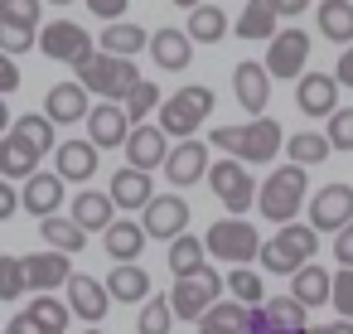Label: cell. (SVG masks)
<instances>
[{"label": "cell", "mask_w": 353, "mask_h": 334, "mask_svg": "<svg viewBox=\"0 0 353 334\" xmlns=\"http://www.w3.org/2000/svg\"><path fill=\"white\" fill-rule=\"evenodd\" d=\"M208 141H213L223 155H237V160H247V165H271L276 150H281L290 136L276 126V117H252V121H242V126H218Z\"/></svg>", "instance_id": "1"}, {"label": "cell", "mask_w": 353, "mask_h": 334, "mask_svg": "<svg viewBox=\"0 0 353 334\" xmlns=\"http://www.w3.org/2000/svg\"><path fill=\"white\" fill-rule=\"evenodd\" d=\"M319 252V228L314 223H281V233L261 247V266L271 276H295L300 266H310Z\"/></svg>", "instance_id": "2"}, {"label": "cell", "mask_w": 353, "mask_h": 334, "mask_svg": "<svg viewBox=\"0 0 353 334\" xmlns=\"http://www.w3.org/2000/svg\"><path fill=\"white\" fill-rule=\"evenodd\" d=\"M305 165H281V170H271L266 179H261V194H256V208H261V218H271V223H295V213H300V204H305Z\"/></svg>", "instance_id": "3"}, {"label": "cell", "mask_w": 353, "mask_h": 334, "mask_svg": "<svg viewBox=\"0 0 353 334\" xmlns=\"http://www.w3.org/2000/svg\"><path fill=\"white\" fill-rule=\"evenodd\" d=\"M78 78H83V83L92 88V97H102V102H126L131 88L141 83L136 59H121V54H107V49H97V54L78 68Z\"/></svg>", "instance_id": "4"}, {"label": "cell", "mask_w": 353, "mask_h": 334, "mask_svg": "<svg viewBox=\"0 0 353 334\" xmlns=\"http://www.w3.org/2000/svg\"><path fill=\"white\" fill-rule=\"evenodd\" d=\"M203 242H208V257H218V262H228V266H247V262H261V233H256V223H247V218H218L208 233H203Z\"/></svg>", "instance_id": "5"}, {"label": "cell", "mask_w": 353, "mask_h": 334, "mask_svg": "<svg viewBox=\"0 0 353 334\" xmlns=\"http://www.w3.org/2000/svg\"><path fill=\"white\" fill-rule=\"evenodd\" d=\"M223 291H228V276H218L213 266H199V271H189V276H174L170 300H174V315H179V320L199 324V320L223 300Z\"/></svg>", "instance_id": "6"}, {"label": "cell", "mask_w": 353, "mask_h": 334, "mask_svg": "<svg viewBox=\"0 0 353 334\" xmlns=\"http://www.w3.org/2000/svg\"><path fill=\"white\" fill-rule=\"evenodd\" d=\"M213 88H203V83H189V88H179L174 97H165V107H160V126L170 131V136H179V141H189L208 117H213Z\"/></svg>", "instance_id": "7"}, {"label": "cell", "mask_w": 353, "mask_h": 334, "mask_svg": "<svg viewBox=\"0 0 353 334\" xmlns=\"http://www.w3.org/2000/svg\"><path fill=\"white\" fill-rule=\"evenodd\" d=\"M208 184H213V194H218V204L228 213H247L256 204V194H261L256 175H247V160H237V155H223L208 170Z\"/></svg>", "instance_id": "8"}, {"label": "cell", "mask_w": 353, "mask_h": 334, "mask_svg": "<svg viewBox=\"0 0 353 334\" xmlns=\"http://www.w3.org/2000/svg\"><path fill=\"white\" fill-rule=\"evenodd\" d=\"M39 54L54 59V63L83 68V63L97 54V44H92V35H88L78 20H49V25L39 30Z\"/></svg>", "instance_id": "9"}, {"label": "cell", "mask_w": 353, "mask_h": 334, "mask_svg": "<svg viewBox=\"0 0 353 334\" xmlns=\"http://www.w3.org/2000/svg\"><path fill=\"white\" fill-rule=\"evenodd\" d=\"M266 44H271V54H266L271 78L300 83V78H305V63H310V35H305V30H281V35L266 39Z\"/></svg>", "instance_id": "10"}, {"label": "cell", "mask_w": 353, "mask_h": 334, "mask_svg": "<svg viewBox=\"0 0 353 334\" xmlns=\"http://www.w3.org/2000/svg\"><path fill=\"white\" fill-rule=\"evenodd\" d=\"M141 223L155 242H174L179 233H189V204L179 194H155L145 208H141Z\"/></svg>", "instance_id": "11"}, {"label": "cell", "mask_w": 353, "mask_h": 334, "mask_svg": "<svg viewBox=\"0 0 353 334\" xmlns=\"http://www.w3.org/2000/svg\"><path fill=\"white\" fill-rule=\"evenodd\" d=\"M339 88H343V83H339L334 73H305V78L295 83V107H300L310 121H319V117L329 121V117L339 112Z\"/></svg>", "instance_id": "12"}, {"label": "cell", "mask_w": 353, "mask_h": 334, "mask_svg": "<svg viewBox=\"0 0 353 334\" xmlns=\"http://www.w3.org/2000/svg\"><path fill=\"white\" fill-rule=\"evenodd\" d=\"M208 170H213V160H208V146H203L199 136L179 141V146L170 150V160H165V179H170L174 189H189V184L208 179Z\"/></svg>", "instance_id": "13"}, {"label": "cell", "mask_w": 353, "mask_h": 334, "mask_svg": "<svg viewBox=\"0 0 353 334\" xmlns=\"http://www.w3.org/2000/svg\"><path fill=\"white\" fill-rule=\"evenodd\" d=\"M310 223L319 233H339L353 223V184H324L310 199Z\"/></svg>", "instance_id": "14"}, {"label": "cell", "mask_w": 353, "mask_h": 334, "mask_svg": "<svg viewBox=\"0 0 353 334\" xmlns=\"http://www.w3.org/2000/svg\"><path fill=\"white\" fill-rule=\"evenodd\" d=\"M92 88L83 83V78H73V83H54L49 88V97H44V112L59 121V126H78V121H88L92 117Z\"/></svg>", "instance_id": "15"}, {"label": "cell", "mask_w": 353, "mask_h": 334, "mask_svg": "<svg viewBox=\"0 0 353 334\" xmlns=\"http://www.w3.org/2000/svg\"><path fill=\"white\" fill-rule=\"evenodd\" d=\"M232 97L252 112V117H266V102H271V68L247 59L232 68Z\"/></svg>", "instance_id": "16"}, {"label": "cell", "mask_w": 353, "mask_h": 334, "mask_svg": "<svg viewBox=\"0 0 353 334\" xmlns=\"http://www.w3.org/2000/svg\"><path fill=\"white\" fill-rule=\"evenodd\" d=\"M131 112H126V102H97L92 107V117H88V136L102 146V150H117V146H126L131 141Z\"/></svg>", "instance_id": "17"}, {"label": "cell", "mask_w": 353, "mask_h": 334, "mask_svg": "<svg viewBox=\"0 0 353 334\" xmlns=\"http://www.w3.org/2000/svg\"><path fill=\"white\" fill-rule=\"evenodd\" d=\"M97 155H102V146L88 136H73V141H59V150H54V170L68 179V184H88L92 175H97Z\"/></svg>", "instance_id": "18"}, {"label": "cell", "mask_w": 353, "mask_h": 334, "mask_svg": "<svg viewBox=\"0 0 353 334\" xmlns=\"http://www.w3.org/2000/svg\"><path fill=\"white\" fill-rule=\"evenodd\" d=\"M63 291H68V305H73L78 320H88V324H102V320H107V310H112V291H107V281L73 271V281H68Z\"/></svg>", "instance_id": "19"}, {"label": "cell", "mask_w": 353, "mask_h": 334, "mask_svg": "<svg viewBox=\"0 0 353 334\" xmlns=\"http://www.w3.org/2000/svg\"><path fill=\"white\" fill-rule=\"evenodd\" d=\"M170 131L165 126H131V141H126V160L136 165V170H155V165H165L170 160Z\"/></svg>", "instance_id": "20"}, {"label": "cell", "mask_w": 353, "mask_h": 334, "mask_svg": "<svg viewBox=\"0 0 353 334\" xmlns=\"http://www.w3.org/2000/svg\"><path fill=\"white\" fill-rule=\"evenodd\" d=\"M39 160H44V150H39L30 136H20V131H10L6 141H0V175H6V179H30V175H39Z\"/></svg>", "instance_id": "21"}, {"label": "cell", "mask_w": 353, "mask_h": 334, "mask_svg": "<svg viewBox=\"0 0 353 334\" xmlns=\"http://www.w3.org/2000/svg\"><path fill=\"white\" fill-rule=\"evenodd\" d=\"M25 271H30V291H59V286H68V281H73L68 252H59V247L25 257Z\"/></svg>", "instance_id": "22"}, {"label": "cell", "mask_w": 353, "mask_h": 334, "mask_svg": "<svg viewBox=\"0 0 353 334\" xmlns=\"http://www.w3.org/2000/svg\"><path fill=\"white\" fill-rule=\"evenodd\" d=\"M107 194H112V199H117V208H126V213L145 208V204L155 199V189H150V170H136V165L117 170V175H112V189H107Z\"/></svg>", "instance_id": "23"}, {"label": "cell", "mask_w": 353, "mask_h": 334, "mask_svg": "<svg viewBox=\"0 0 353 334\" xmlns=\"http://www.w3.org/2000/svg\"><path fill=\"white\" fill-rule=\"evenodd\" d=\"M150 54H155L160 68L184 73L189 59H194V39H189V30H155V35H150Z\"/></svg>", "instance_id": "24"}, {"label": "cell", "mask_w": 353, "mask_h": 334, "mask_svg": "<svg viewBox=\"0 0 353 334\" xmlns=\"http://www.w3.org/2000/svg\"><path fill=\"white\" fill-rule=\"evenodd\" d=\"M63 175L54 170V175H30L25 179V213H34V218H49V213H59V204H63Z\"/></svg>", "instance_id": "25"}, {"label": "cell", "mask_w": 353, "mask_h": 334, "mask_svg": "<svg viewBox=\"0 0 353 334\" xmlns=\"http://www.w3.org/2000/svg\"><path fill=\"white\" fill-rule=\"evenodd\" d=\"M107 291H112L117 305H141V300L150 295V276H145L136 262H112V271H107Z\"/></svg>", "instance_id": "26"}, {"label": "cell", "mask_w": 353, "mask_h": 334, "mask_svg": "<svg viewBox=\"0 0 353 334\" xmlns=\"http://www.w3.org/2000/svg\"><path fill=\"white\" fill-rule=\"evenodd\" d=\"M68 315H73V305H68V300H59V295L39 291V295H34V305L25 310V324H30V334H63V329H68Z\"/></svg>", "instance_id": "27"}, {"label": "cell", "mask_w": 353, "mask_h": 334, "mask_svg": "<svg viewBox=\"0 0 353 334\" xmlns=\"http://www.w3.org/2000/svg\"><path fill=\"white\" fill-rule=\"evenodd\" d=\"M276 20H281L276 0H247V10L232 20V35H237V39H276V35H281Z\"/></svg>", "instance_id": "28"}, {"label": "cell", "mask_w": 353, "mask_h": 334, "mask_svg": "<svg viewBox=\"0 0 353 334\" xmlns=\"http://www.w3.org/2000/svg\"><path fill=\"white\" fill-rule=\"evenodd\" d=\"M145 223H131V218H117L107 233H102V247H107V257L112 262H136L141 257V247H145Z\"/></svg>", "instance_id": "29"}, {"label": "cell", "mask_w": 353, "mask_h": 334, "mask_svg": "<svg viewBox=\"0 0 353 334\" xmlns=\"http://www.w3.org/2000/svg\"><path fill=\"white\" fill-rule=\"evenodd\" d=\"M97 49H107V54H121V59H136L141 49H150V35H145L141 25H131V20H112V25H102V35H97Z\"/></svg>", "instance_id": "30"}, {"label": "cell", "mask_w": 353, "mask_h": 334, "mask_svg": "<svg viewBox=\"0 0 353 334\" xmlns=\"http://www.w3.org/2000/svg\"><path fill=\"white\" fill-rule=\"evenodd\" d=\"M73 218L88 228V233H107L117 223V199L112 194H97V189H83L73 199Z\"/></svg>", "instance_id": "31"}, {"label": "cell", "mask_w": 353, "mask_h": 334, "mask_svg": "<svg viewBox=\"0 0 353 334\" xmlns=\"http://www.w3.org/2000/svg\"><path fill=\"white\" fill-rule=\"evenodd\" d=\"M247 320H252V305H242V300H218V305L194 324V334H247Z\"/></svg>", "instance_id": "32"}, {"label": "cell", "mask_w": 353, "mask_h": 334, "mask_svg": "<svg viewBox=\"0 0 353 334\" xmlns=\"http://www.w3.org/2000/svg\"><path fill=\"white\" fill-rule=\"evenodd\" d=\"M290 295H300L310 310H314V305H334V276L310 262V266H300V271L290 276Z\"/></svg>", "instance_id": "33"}, {"label": "cell", "mask_w": 353, "mask_h": 334, "mask_svg": "<svg viewBox=\"0 0 353 334\" xmlns=\"http://www.w3.org/2000/svg\"><path fill=\"white\" fill-rule=\"evenodd\" d=\"M314 20H319V35L324 39H334L343 49L353 44V0H319Z\"/></svg>", "instance_id": "34"}, {"label": "cell", "mask_w": 353, "mask_h": 334, "mask_svg": "<svg viewBox=\"0 0 353 334\" xmlns=\"http://www.w3.org/2000/svg\"><path fill=\"white\" fill-rule=\"evenodd\" d=\"M39 237H44L49 247H59V252H83V247H88V228H83L78 218H63V213L39 218Z\"/></svg>", "instance_id": "35"}, {"label": "cell", "mask_w": 353, "mask_h": 334, "mask_svg": "<svg viewBox=\"0 0 353 334\" xmlns=\"http://www.w3.org/2000/svg\"><path fill=\"white\" fill-rule=\"evenodd\" d=\"M199 266H208V242L194 237V233H179V237L170 242V271H174V276H189V271H199Z\"/></svg>", "instance_id": "36"}, {"label": "cell", "mask_w": 353, "mask_h": 334, "mask_svg": "<svg viewBox=\"0 0 353 334\" xmlns=\"http://www.w3.org/2000/svg\"><path fill=\"white\" fill-rule=\"evenodd\" d=\"M266 320L276 324V329H290V334H305V320H310V305L300 300V295H271L266 305Z\"/></svg>", "instance_id": "37"}, {"label": "cell", "mask_w": 353, "mask_h": 334, "mask_svg": "<svg viewBox=\"0 0 353 334\" xmlns=\"http://www.w3.org/2000/svg\"><path fill=\"white\" fill-rule=\"evenodd\" d=\"M184 30H189V39H194V44H218V39L228 35V15H223L218 6H194Z\"/></svg>", "instance_id": "38"}, {"label": "cell", "mask_w": 353, "mask_h": 334, "mask_svg": "<svg viewBox=\"0 0 353 334\" xmlns=\"http://www.w3.org/2000/svg\"><path fill=\"white\" fill-rule=\"evenodd\" d=\"M285 150H290L295 165H319V160H329L334 141H329V131H300V136L285 141Z\"/></svg>", "instance_id": "39"}, {"label": "cell", "mask_w": 353, "mask_h": 334, "mask_svg": "<svg viewBox=\"0 0 353 334\" xmlns=\"http://www.w3.org/2000/svg\"><path fill=\"white\" fill-rule=\"evenodd\" d=\"M179 315H174V300L170 295H155V300H145L141 305V320H136V334H170V324H174Z\"/></svg>", "instance_id": "40"}, {"label": "cell", "mask_w": 353, "mask_h": 334, "mask_svg": "<svg viewBox=\"0 0 353 334\" xmlns=\"http://www.w3.org/2000/svg\"><path fill=\"white\" fill-rule=\"evenodd\" d=\"M54 126H59V121H54L49 112H44V117H39V112H30V117H15V121H10V131L30 136V141H34L44 155H49V150H59V141H54Z\"/></svg>", "instance_id": "41"}, {"label": "cell", "mask_w": 353, "mask_h": 334, "mask_svg": "<svg viewBox=\"0 0 353 334\" xmlns=\"http://www.w3.org/2000/svg\"><path fill=\"white\" fill-rule=\"evenodd\" d=\"M228 291H232V300H242V305H266V291H261V276L256 271H247V266H232L228 271Z\"/></svg>", "instance_id": "42"}, {"label": "cell", "mask_w": 353, "mask_h": 334, "mask_svg": "<svg viewBox=\"0 0 353 334\" xmlns=\"http://www.w3.org/2000/svg\"><path fill=\"white\" fill-rule=\"evenodd\" d=\"M25 291H30L25 257H0V300H20Z\"/></svg>", "instance_id": "43"}, {"label": "cell", "mask_w": 353, "mask_h": 334, "mask_svg": "<svg viewBox=\"0 0 353 334\" xmlns=\"http://www.w3.org/2000/svg\"><path fill=\"white\" fill-rule=\"evenodd\" d=\"M160 97H165V92H160V88H155V83H145V78H141V83H136V88H131V97H126V112H131V121H136V126H141V121H145V117H150V112H155V107H165V102H160Z\"/></svg>", "instance_id": "44"}, {"label": "cell", "mask_w": 353, "mask_h": 334, "mask_svg": "<svg viewBox=\"0 0 353 334\" xmlns=\"http://www.w3.org/2000/svg\"><path fill=\"white\" fill-rule=\"evenodd\" d=\"M39 44V30L34 25H10V20H0V49H6L10 59H20L25 49Z\"/></svg>", "instance_id": "45"}, {"label": "cell", "mask_w": 353, "mask_h": 334, "mask_svg": "<svg viewBox=\"0 0 353 334\" xmlns=\"http://www.w3.org/2000/svg\"><path fill=\"white\" fill-rule=\"evenodd\" d=\"M329 141H334V150H353V107H339L334 117H329Z\"/></svg>", "instance_id": "46"}, {"label": "cell", "mask_w": 353, "mask_h": 334, "mask_svg": "<svg viewBox=\"0 0 353 334\" xmlns=\"http://www.w3.org/2000/svg\"><path fill=\"white\" fill-rule=\"evenodd\" d=\"M0 20L34 25V30H39V0H0Z\"/></svg>", "instance_id": "47"}, {"label": "cell", "mask_w": 353, "mask_h": 334, "mask_svg": "<svg viewBox=\"0 0 353 334\" xmlns=\"http://www.w3.org/2000/svg\"><path fill=\"white\" fill-rule=\"evenodd\" d=\"M334 310L343 320H353V266H339V276H334Z\"/></svg>", "instance_id": "48"}, {"label": "cell", "mask_w": 353, "mask_h": 334, "mask_svg": "<svg viewBox=\"0 0 353 334\" xmlns=\"http://www.w3.org/2000/svg\"><path fill=\"white\" fill-rule=\"evenodd\" d=\"M126 6H131V0H88V10H92L97 20H107V25H112V20H121V15H126Z\"/></svg>", "instance_id": "49"}, {"label": "cell", "mask_w": 353, "mask_h": 334, "mask_svg": "<svg viewBox=\"0 0 353 334\" xmlns=\"http://www.w3.org/2000/svg\"><path fill=\"white\" fill-rule=\"evenodd\" d=\"M334 262L339 266H353V223L334 233Z\"/></svg>", "instance_id": "50"}, {"label": "cell", "mask_w": 353, "mask_h": 334, "mask_svg": "<svg viewBox=\"0 0 353 334\" xmlns=\"http://www.w3.org/2000/svg\"><path fill=\"white\" fill-rule=\"evenodd\" d=\"M15 88H20V68H15V59L6 54V59H0V92H6V97H10Z\"/></svg>", "instance_id": "51"}, {"label": "cell", "mask_w": 353, "mask_h": 334, "mask_svg": "<svg viewBox=\"0 0 353 334\" xmlns=\"http://www.w3.org/2000/svg\"><path fill=\"white\" fill-rule=\"evenodd\" d=\"M247 334H290V329H276V324L266 320V310L256 305V310H252V320H247Z\"/></svg>", "instance_id": "52"}, {"label": "cell", "mask_w": 353, "mask_h": 334, "mask_svg": "<svg viewBox=\"0 0 353 334\" xmlns=\"http://www.w3.org/2000/svg\"><path fill=\"white\" fill-rule=\"evenodd\" d=\"M305 334H353V320H343V315H339L334 324H310Z\"/></svg>", "instance_id": "53"}, {"label": "cell", "mask_w": 353, "mask_h": 334, "mask_svg": "<svg viewBox=\"0 0 353 334\" xmlns=\"http://www.w3.org/2000/svg\"><path fill=\"white\" fill-rule=\"evenodd\" d=\"M334 78H339L343 88H353V44L343 49V59H339V68H334Z\"/></svg>", "instance_id": "54"}, {"label": "cell", "mask_w": 353, "mask_h": 334, "mask_svg": "<svg viewBox=\"0 0 353 334\" xmlns=\"http://www.w3.org/2000/svg\"><path fill=\"white\" fill-rule=\"evenodd\" d=\"M276 10H281V20H295L310 10V0H276Z\"/></svg>", "instance_id": "55"}, {"label": "cell", "mask_w": 353, "mask_h": 334, "mask_svg": "<svg viewBox=\"0 0 353 334\" xmlns=\"http://www.w3.org/2000/svg\"><path fill=\"white\" fill-rule=\"evenodd\" d=\"M6 334H30V324H25V315H15V320L6 324Z\"/></svg>", "instance_id": "56"}, {"label": "cell", "mask_w": 353, "mask_h": 334, "mask_svg": "<svg viewBox=\"0 0 353 334\" xmlns=\"http://www.w3.org/2000/svg\"><path fill=\"white\" fill-rule=\"evenodd\" d=\"M174 6H179V10H194V6H203V0H174Z\"/></svg>", "instance_id": "57"}, {"label": "cell", "mask_w": 353, "mask_h": 334, "mask_svg": "<svg viewBox=\"0 0 353 334\" xmlns=\"http://www.w3.org/2000/svg\"><path fill=\"white\" fill-rule=\"evenodd\" d=\"M49 6H73V0H49Z\"/></svg>", "instance_id": "58"}, {"label": "cell", "mask_w": 353, "mask_h": 334, "mask_svg": "<svg viewBox=\"0 0 353 334\" xmlns=\"http://www.w3.org/2000/svg\"><path fill=\"white\" fill-rule=\"evenodd\" d=\"M83 334H102V329H83Z\"/></svg>", "instance_id": "59"}]
</instances>
